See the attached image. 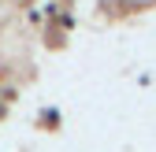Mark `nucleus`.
Returning a JSON list of instances; mask_svg holds the SVG:
<instances>
[]
</instances>
